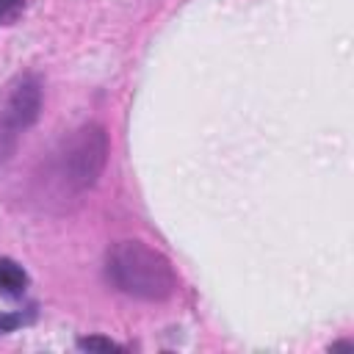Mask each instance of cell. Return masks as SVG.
<instances>
[{"label":"cell","instance_id":"obj_1","mask_svg":"<svg viewBox=\"0 0 354 354\" xmlns=\"http://www.w3.org/2000/svg\"><path fill=\"white\" fill-rule=\"evenodd\" d=\"M105 277L116 290L144 301H163L177 290L169 257L141 241L113 243L105 254Z\"/></svg>","mask_w":354,"mask_h":354},{"label":"cell","instance_id":"obj_2","mask_svg":"<svg viewBox=\"0 0 354 354\" xmlns=\"http://www.w3.org/2000/svg\"><path fill=\"white\" fill-rule=\"evenodd\" d=\"M108 160V136L100 124H83L69 138L61 141L53 169L64 188L69 191H86L97 183Z\"/></svg>","mask_w":354,"mask_h":354},{"label":"cell","instance_id":"obj_3","mask_svg":"<svg viewBox=\"0 0 354 354\" xmlns=\"http://www.w3.org/2000/svg\"><path fill=\"white\" fill-rule=\"evenodd\" d=\"M41 80L33 72L14 75L0 88V169L11 160L25 130L39 119Z\"/></svg>","mask_w":354,"mask_h":354},{"label":"cell","instance_id":"obj_4","mask_svg":"<svg viewBox=\"0 0 354 354\" xmlns=\"http://www.w3.org/2000/svg\"><path fill=\"white\" fill-rule=\"evenodd\" d=\"M28 271L11 260V257H0V296L6 299H22V293L28 290Z\"/></svg>","mask_w":354,"mask_h":354},{"label":"cell","instance_id":"obj_5","mask_svg":"<svg viewBox=\"0 0 354 354\" xmlns=\"http://www.w3.org/2000/svg\"><path fill=\"white\" fill-rule=\"evenodd\" d=\"M77 348H83V351H124V346L113 343L111 337H100V335L77 337Z\"/></svg>","mask_w":354,"mask_h":354},{"label":"cell","instance_id":"obj_6","mask_svg":"<svg viewBox=\"0 0 354 354\" xmlns=\"http://www.w3.org/2000/svg\"><path fill=\"white\" fill-rule=\"evenodd\" d=\"M30 321H33V310L28 315L25 313H0V335L14 332V329H19V326H25Z\"/></svg>","mask_w":354,"mask_h":354},{"label":"cell","instance_id":"obj_7","mask_svg":"<svg viewBox=\"0 0 354 354\" xmlns=\"http://www.w3.org/2000/svg\"><path fill=\"white\" fill-rule=\"evenodd\" d=\"M22 8H25V0H0V25H8L11 19H17Z\"/></svg>","mask_w":354,"mask_h":354},{"label":"cell","instance_id":"obj_8","mask_svg":"<svg viewBox=\"0 0 354 354\" xmlns=\"http://www.w3.org/2000/svg\"><path fill=\"white\" fill-rule=\"evenodd\" d=\"M329 348H332V351H337V348H354V343H348V340H343V343H332Z\"/></svg>","mask_w":354,"mask_h":354}]
</instances>
